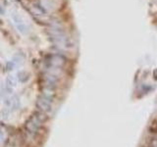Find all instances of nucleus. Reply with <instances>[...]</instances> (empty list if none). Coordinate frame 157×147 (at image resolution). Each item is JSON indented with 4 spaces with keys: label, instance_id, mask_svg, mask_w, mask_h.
<instances>
[{
    "label": "nucleus",
    "instance_id": "1",
    "mask_svg": "<svg viewBox=\"0 0 157 147\" xmlns=\"http://www.w3.org/2000/svg\"><path fill=\"white\" fill-rule=\"evenodd\" d=\"M4 14H5V10L3 8L0 7V15H4Z\"/></svg>",
    "mask_w": 157,
    "mask_h": 147
}]
</instances>
